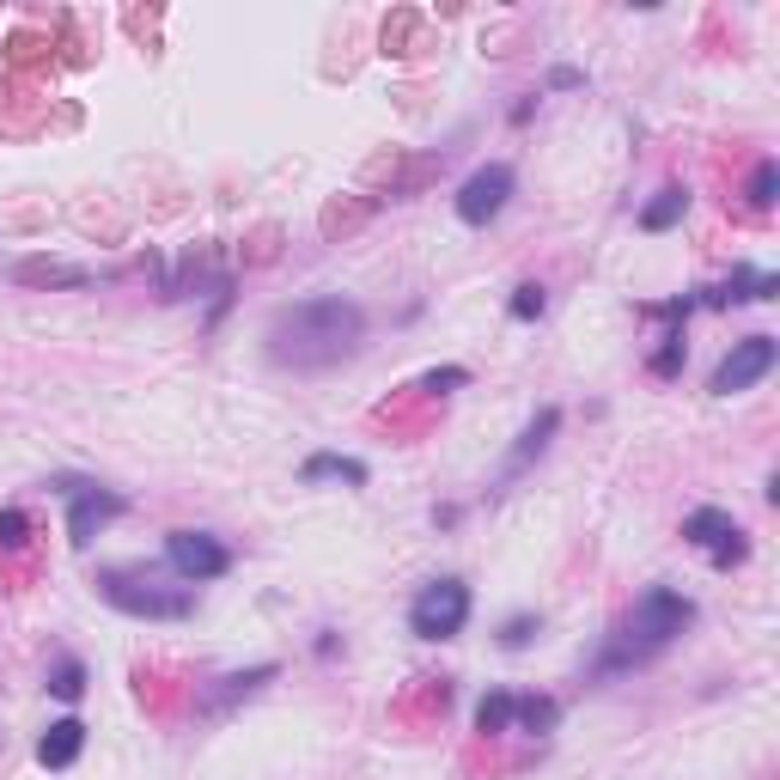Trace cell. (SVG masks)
Returning a JSON list of instances; mask_svg holds the SVG:
<instances>
[{"instance_id": "1", "label": "cell", "mask_w": 780, "mask_h": 780, "mask_svg": "<svg viewBox=\"0 0 780 780\" xmlns=\"http://www.w3.org/2000/svg\"><path fill=\"white\" fill-rule=\"evenodd\" d=\"M366 336V311L353 299H299L280 305L268 324V360L292 366V372H324V366L348 360Z\"/></svg>"}, {"instance_id": "2", "label": "cell", "mask_w": 780, "mask_h": 780, "mask_svg": "<svg viewBox=\"0 0 780 780\" xmlns=\"http://www.w3.org/2000/svg\"><path fill=\"white\" fill-rule=\"evenodd\" d=\"M689 622H695V604L682 592H670V585L640 592V604L628 609V622L616 628V640H609V653L597 658L592 677H616V670H634V665H646V658H658Z\"/></svg>"}, {"instance_id": "3", "label": "cell", "mask_w": 780, "mask_h": 780, "mask_svg": "<svg viewBox=\"0 0 780 780\" xmlns=\"http://www.w3.org/2000/svg\"><path fill=\"white\" fill-rule=\"evenodd\" d=\"M98 592L104 604H116L122 616H146V622H183L195 609V597L183 585H153V579H134L122 567H104L98 573Z\"/></svg>"}, {"instance_id": "4", "label": "cell", "mask_w": 780, "mask_h": 780, "mask_svg": "<svg viewBox=\"0 0 780 780\" xmlns=\"http://www.w3.org/2000/svg\"><path fill=\"white\" fill-rule=\"evenodd\" d=\"M463 622H470V585L463 579H433L409 604V628L421 640H451V634H463Z\"/></svg>"}, {"instance_id": "5", "label": "cell", "mask_w": 780, "mask_h": 780, "mask_svg": "<svg viewBox=\"0 0 780 780\" xmlns=\"http://www.w3.org/2000/svg\"><path fill=\"white\" fill-rule=\"evenodd\" d=\"M682 543H695L707 561H714V567H738V561L750 555L738 519H731V512H719V506H695L689 519H682Z\"/></svg>"}, {"instance_id": "6", "label": "cell", "mask_w": 780, "mask_h": 780, "mask_svg": "<svg viewBox=\"0 0 780 780\" xmlns=\"http://www.w3.org/2000/svg\"><path fill=\"white\" fill-rule=\"evenodd\" d=\"M165 561H171V573H177V579H189V585L219 579V573L232 567L226 543H219V536H207V531H171L165 536Z\"/></svg>"}, {"instance_id": "7", "label": "cell", "mask_w": 780, "mask_h": 780, "mask_svg": "<svg viewBox=\"0 0 780 780\" xmlns=\"http://www.w3.org/2000/svg\"><path fill=\"white\" fill-rule=\"evenodd\" d=\"M774 353H780L774 336H743L738 348L714 366V390H719V397H738V390L762 384V378L774 372Z\"/></svg>"}, {"instance_id": "8", "label": "cell", "mask_w": 780, "mask_h": 780, "mask_svg": "<svg viewBox=\"0 0 780 780\" xmlns=\"http://www.w3.org/2000/svg\"><path fill=\"white\" fill-rule=\"evenodd\" d=\"M506 202H512V165H482L458 189V219L463 226H488Z\"/></svg>"}, {"instance_id": "9", "label": "cell", "mask_w": 780, "mask_h": 780, "mask_svg": "<svg viewBox=\"0 0 780 780\" xmlns=\"http://www.w3.org/2000/svg\"><path fill=\"white\" fill-rule=\"evenodd\" d=\"M110 519H122V494H104V488H80V494H73V512H68V536L85 548V543L98 536V524H110Z\"/></svg>"}, {"instance_id": "10", "label": "cell", "mask_w": 780, "mask_h": 780, "mask_svg": "<svg viewBox=\"0 0 780 780\" xmlns=\"http://www.w3.org/2000/svg\"><path fill=\"white\" fill-rule=\"evenodd\" d=\"M80 750H85V726L73 714L55 719V726L37 738V762H43V768H73V762H80Z\"/></svg>"}, {"instance_id": "11", "label": "cell", "mask_w": 780, "mask_h": 780, "mask_svg": "<svg viewBox=\"0 0 780 780\" xmlns=\"http://www.w3.org/2000/svg\"><path fill=\"white\" fill-rule=\"evenodd\" d=\"M263 682H275V665H250V670H232V677H219V689L202 695V714H226L232 701H244V695H256Z\"/></svg>"}, {"instance_id": "12", "label": "cell", "mask_w": 780, "mask_h": 780, "mask_svg": "<svg viewBox=\"0 0 780 780\" xmlns=\"http://www.w3.org/2000/svg\"><path fill=\"white\" fill-rule=\"evenodd\" d=\"M305 482H324V475H341V482H353L360 488L366 482V463L360 458H336V451H317V458H305Z\"/></svg>"}, {"instance_id": "13", "label": "cell", "mask_w": 780, "mask_h": 780, "mask_svg": "<svg viewBox=\"0 0 780 780\" xmlns=\"http://www.w3.org/2000/svg\"><path fill=\"white\" fill-rule=\"evenodd\" d=\"M512 714H519V695H506V689H494V695H482L475 701V731H512Z\"/></svg>"}, {"instance_id": "14", "label": "cell", "mask_w": 780, "mask_h": 780, "mask_svg": "<svg viewBox=\"0 0 780 780\" xmlns=\"http://www.w3.org/2000/svg\"><path fill=\"white\" fill-rule=\"evenodd\" d=\"M555 427H561V409H543V414H536V421L524 427V439H519V451H512V463H506V470H524V463H531L536 451H543L548 439H555Z\"/></svg>"}, {"instance_id": "15", "label": "cell", "mask_w": 780, "mask_h": 780, "mask_svg": "<svg viewBox=\"0 0 780 780\" xmlns=\"http://www.w3.org/2000/svg\"><path fill=\"white\" fill-rule=\"evenodd\" d=\"M12 275L31 280V287H85V268H73V263H19Z\"/></svg>"}, {"instance_id": "16", "label": "cell", "mask_w": 780, "mask_h": 780, "mask_svg": "<svg viewBox=\"0 0 780 780\" xmlns=\"http://www.w3.org/2000/svg\"><path fill=\"white\" fill-rule=\"evenodd\" d=\"M682 207H689V189H658V202L640 207V226L665 232V226H677V219H682Z\"/></svg>"}, {"instance_id": "17", "label": "cell", "mask_w": 780, "mask_h": 780, "mask_svg": "<svg viewBox=\"0 0 780 780\" xmlns=\"http://www.w3.org/2000/svg\"><path fill=\"white\" fill-rule=\"evenodd\" d=\"M49 695L80 701V695H85V665H80V658H55V670H49Z\"/></svg>"}, {"instance_id": "18", "label": "cell", "mask_w": 780, "mask_h": 780, "mask_svg": "<svg viewBox=\"0 0 780 780\" xmlns=\"http://www.w3.org/2000/svg\"><path fill=\"white\" fill-rule=\"evenodd\" d=\"M512 719H519L524 731H548L561 719V707L548 701V695H519V714H512Z\"/></svg>"}, {"instance_id": "19", "label": "cell", "mask_w": 780, "mask_h": 780, "mask_svg": "<svg viewBox=\"0 0 780 780\" xmlns=\"http://www.w3.org/2000/svg\"><path fill=\"white\" fill-rule=\"evenodd\" d=\"M512 317H519V324H531V317H543V287H536V280H524L519 292H512V305H506Z\"/></svg>"}, {"instance_id": "20", "label": "cell", "mask_w": 780, "mask_h": 780, "mask_svg": "<svg viewBox=\"0 0 780 780\" xmlns=\"http://www.w3.org/2000/svg\"><path fill=\"white\" fill-rule=\"evenodd\" d=\"M774 189H780V171H774V158H762V165H756V177H750V202L768 207V202H774Z\"/></svg>"}, {"instance_id": "21", "label": "cell", "mask_w": 780, "mask_h": 780, "mask_svg": "<svg viewBox=\"0 0 780 780\" xmlns=\"http://www.w3.org/2000/svg\"><path fill=\"white\" fill-rule=\"evenodd\" d=\"M24 531H31V519H24L19 506L0 512V548H24Z\"/></svg>"}, {"instance_id": "22", "label": "cell", "mask_w": 780, "mask_h": 780, "mask_svg": "<svg viewBox=\"0 0 780 780\" xmlns=\"http://www.w3.org/2000/svg\"><path fill=\"white\" fill-rule=\"evenodd\" d=\"M677 366H682V329H677V336H665V348L653 353V372H658V378H670Z\"/></svg>"}, {"instance_id": "23", "label": "cell", "mask_w": 780, "mask_h": 780, "mask_svg": "<svg viewBox=\"0 0 780 780\" xmlns=\"http://www.w3.org/2000/svg\"><path fill=\"white\" fill-rule=\"evenodd\" d=\"M458 384H470V372H463V366H439V372L421 378V390H458Z\"/></svg>"}, {"instance_id": "24", "label": "cell", "mask_w": 780, "mask_h": 780, "mask_svg": "<svg viewBox=\"0 0 780 780\" xmlns=\"http://www.w3.org/2000/svg\"><path fill=\"white\" fill-rule=\"evenodd\" d=\"M531 628H536L531 616H512V622H506V634H500V640H506V646H524V640H531Z\"/></svg>"}, {"instance_id": "25", "label": "cell", "mask_w": 780, "mask_h": 780, "mask_svg": "<svg viewBox=\"0 0 780 780\" xmlns=\"http://www.w3.org/2000/svg\"><path fill=\"white\" fill-rule=\"evenodd\" d=\"M548 85H555V92H573V85H585V73L579 68H555V73H548Z\"/></svg>"}]
</instances>
